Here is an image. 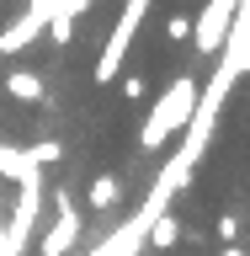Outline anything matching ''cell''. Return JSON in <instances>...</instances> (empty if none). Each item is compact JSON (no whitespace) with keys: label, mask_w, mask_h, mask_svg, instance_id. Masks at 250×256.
Here are the masks:
<instances>
[{"label":"cell","mask_w":250,"mask_h":256,"mask_svg":"<svg viewBox=\"0 0 250 256\" xmlns=\"http://www.w3.org/2000/svg\"><path fill=\"white\" fill-rule=\"evenodd\" d=\"M85 235V219H80V208L69 203V192H53V224H48L43 235H37V256H69Z\"/></svg>","instance_id":"3957f363"},{"label":"cell","mask_w":250,"mask_h":256,"mask_svg":"<svg viewBox=\"0 0 250 256\" xmlns=\"http://www.w3.org/2000/svg\"><path fill=\"white\" fill-rule=\"evenodd\" d=\"M0 240H5V198H0Z\"/></svg>","instance_id":"7c38bea8"},{"label":"cell","mask_w":250,"mask_h":256,"mask_svg":"<svg viewBox=\"0 0 250 256\" xmlns=\"http://www.w3.org/2000/svg\"><path fill=\"white\" fill-rule=\"evenodd\" d=\"M219 240L224 246H240V219L235 214H219Z\"/></svg>","instance_id":"ba28073f"},{"label":"cell","mask_w":250,"mask_h":256,"mask_svg":"<svg viewBox=\"0 0 250 256\" xmlns=\"http://www.w3.org/2000/svg\"><path fill=\"white\" fill-rule=\"evenodd\" d=\"M165 38H171V43L192 38V22H187V16H171V22H165Z\"/></svg>","instance_id":"30bf717a"},{"label":"cell","mask_w":250,"mask_h":256,"mask_svg":"<svg viewBox=\"0 0 250 256\" xmlns=\"http://www.w3.org/2000/svg\"><path fill=\"white\" fill-rule=\"evenodd\" d=\"M197 86H203L197 75H176L171 86L160 91V102L149 107V118H144V128H139V155H160L176 134H187L192 112H197Z\"/></svg>","instance_id":"6da1fadb"},{"label":"cell","mask_w":250,"mask_h":256,"mask_svg":"<svg viewBox=\"0 0 250 256\" xmlns=\"http://www.w3.org/2000/svg\"><path fill=\"white\" fill-rule=\"evenodd\" d=\"M149 6H155V0H123V11H117V22H112L107 43H101V54H96V86H112V80L123 75L128 54H133V38H139V22H144Z\"/></svg>","instance_id":"7a4b0ae2"},{"label":"cell","mask_w":250,"mask_h":256,"mask_svg":"<svg viewBox=\"0 0 250 256\" xmlns=\"http://www.w3.org/2000/svg\"><path fill=\"white\" fill-rule=\"evenodd\" d=\"M219 256H250V251H245V246H224Z\"/></svg>","instance_id":"8fae6325"},{"label":"cell","mask_w":250,"mask_h":256,"mask_svg":"<svg viewBox=\"0 0 250 256\" xmlns=\"http://www.w3.org/2000/svg\"><path fill=\"white\" fill-rule=\"evenodd\" d=\"M117 198H123V182H117L112 171L91 176V187H85V203H91L96 214H107V208H117Z\"/></svg>","instance_id":"5b68a950"},{"label":"cell","mask_w":250,"mask_h":256,"mask_svg":"<svg viewBox=\"0 0 250 256\" xmlns=\"http://www.w3.org/2000/svg\"><path fill=\"white\" fill-rule=\"evenodd\" d=\"M176 240H181V219H176L171 208H165V214L149 224V235H144V251H171Z\"/></svg>","instance_id":"8992f818"},{"label":"cell","mask_w":250,"mask_h":256,"mask_svg":"<svg viewBox=\"0 0 250 256\" xmlns=\"http://www.w3.org/2000/svg\"><path fill=\"white\" fill-rule=\"evenodd\" d=\"M5 96H11V102H43V75H32V70H11Z\"/></svg>","instance_id":"52a82bcc"},{"label":"cell","mask_w":250,"mask_h":256,"mask_svg":"<svg viewBox=\"0 0 250 256\" xmlns=\"http://www.w3.org/2000/svg\"><path fill=\"white\" fill-rule=\"evenodd\" d=\"M37 38H43V27H37V22H32V16L21 11V16L11 22V27L0 32V54H21V48H32Z\"/></svg>","instance_id":"277c9868"},{"label":"cell","mask_w":250,"mask_h":256,"mask_svg":"<svg viewBox=\"0 0 250 256\" xmlns=\"http://www.w3.org/2000/svg\"><path fill=\"white\" fill-rule=\"evenodd\" d=\"M117 80H123V96H128V102H139V96H144V75H139V70H128V75H117Z\"/></svg>","instance_id":"9c48e42d"}]
</instances>
